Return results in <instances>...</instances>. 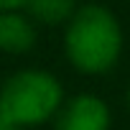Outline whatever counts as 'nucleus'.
I'll use <instances>...</instances> for the list:
<instances>
[{
	"instance_id": "nucleus-2",
	"label": "nucleus",
	"mask_w": 130,
	"mask_h": 130,
	"mask_svg": "<svg viewBox=\"0 0 130 130\" xmlns=\"http://www.w3.org/2000/svg\"><path fill=\"white\" fill-rule=\"evenodd\" d=\"M61 102L64 87L46 69H21L0 84V112L8 125H46L54 120Z\"/></svg>"
},
{
	"instance_id": "nucleus-1",
	"label": "nucleus",
	"mask_w": 130,
	"mask_h": 130,
	"mask_svg": "<svg viewBox=\"0 0 130 130\" xmlns=\"http://www.w3.org/2000/svg\"><path fill=\"white\" fill-rule=\"evenodd\" d=\"M122 43L125 38L117 15L100 3L77 5L64 23V54L79 74L100 77L115 69Z\"/></svg>"
},
{
	"instance_id": "nucleus-5",
	"label": "nucleus",
	"mask_w": 130,
	"mask_h": 130,
	"mask_svg": "<svg viewBox=\"0 0 130 130\" xmlns=\"http://www.w3.org/2000/svg\"><path fill=\"white\" fill-rule=\"evenodd\" d=\"M33 23L41 26H64L77 10V0H28L23 8Z\"/></svg>"
},
{
	"instance_id": "nucleus-6",
	"label": "nucleus",
	"mask_w": 130,
	"mask_h": 130,
	"mask_svg": "<svg viewBox=\"0 0 130 130\" xmlns=\"http://www.w3.org/2000/svg\"><path fill=\"white\" fill-rule=\"evenodd\" d=\"M28 0H0V10H23Z\"/></svg>"
},
{
	"instance_id": "nucleus-4",
	"label": "nucleus",
	"mask_w": 130,
	"mask_h": 130,
	"mask_svg": "<svg viewBox=\"0 0 130 130\" xmlns=\"http://www.w3.org/2000/svg\"><path fill=\"white\" fill-rule=\"evenodd\" d=\"M38 41L36 23L26 10H0V51L3 54H28Z\"/></svg>"
},
{
	"instance_id": "nucleus-3",
	"label": "nucleus",
	"mask_w": 130,
	"mask_h": 130,
	"mask_svg": "<svg viewBox=\"0 0 130 130\" xmlns=\"http://www.w3.org/2000/svg\"><path fill=\"white\" fill-rule=\"evenodd\" d=\"M112 112L110 105L89 92L64 97L61 107L54 115V130H110Z\"/></svg>"
},
{
	"instance_id": "nucleus-7",
	"label": "nucleus",
	"mask_w": 130,
	"mask_h": 130,
	"mask_svg": "<svg viewBox=\"0 0 130 130\" xmlns=\"http://www.w3.org/2000/svg\"><path fill=\"white\" fill-rule=\"evenodd\" d=\"M0 130H31V127H21V125H5V127H0Z\"/></svg>"
},
{
	"instance_id": "nucleus-8",
	"label": "nucleus",
	"mask_w": 130,
	"mask_h": 130,
	"mask_svg": "<svg viewBox=\"0 0 130 130\" xmlns=\"http://www.w3.org/2000/svg\"><path fill=\"white\" fill-rule=\"evenodd\" d=\"M127 112H130V87H127Z\"/></svg>"
}]
</instances>
